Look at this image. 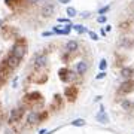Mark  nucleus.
Listing matches in <instances>:
<instances>
[{"label":"nucleus","mask_w":134,"mask_h":134,"mask_svg":"<svg viewBox=\"0 0 134 134\" xmlns=\"http://www.w3.org/2000/svg\"><path fill=\"white\" fill-rule=\"evenodd\" d=\"M70 69H67V67H63L58 70V77L61 79V82H70Z\"/></svg>","instance_id":"6"},{"label":"nucleus","mask_w":134,"mask_h":134,"mask_svg":"<svg viewBox=\"0 0 134 134\" xmlns=\"http://www.w3.org/2000/svg\"><path fill=\"white\" fill-rule=\"evenodd\" d=\"M121 76L124 77V79H133L134 67H122L121 69Z\"/></svg>","instance_id":"10"},{"label":"nucleus","mask_w":134,"mask_h":134,"mask_svg":"<svg viewBox=\"0 0 134 134\" xmlns=\"http://www.w3.org/2000/svg\"><path fill=\"white\" fill-rule=\"evenodd\" d=\"M52 31H54L55 34H63V36H67V34H69V33H67V31H66L64 29H60V27H54V30H52Z\"/></svg>","instance_id":"22"},{"label":"nucleus","mask_w":134,"mask_h":134,"mask_svg":"<svg viewBox=\"0 0 134 134\" xmlns=\"http://www.w3.org/2000/svg\"><path fill=\"white\" fill-rule=\"evenodd\" d=\"M88 34H90V37L92 39V40H98V34L94 33V31H88Z\"/></svg>","instance_id":"30"},{"label":"nucleus","mask_w":134,"mask_h":134,"mask_svg":"<svg viewBox=\"0 0 134 134\" xmlns=\"http://www.w3.org/2000/svg\"><path fill=\"white\" fill-rule=\"evenodd\" d=\"M66 12H67V15H69V16H70V18H72V16H76V9H75V8H73V6H69V8H67L66 9Z\"/></svg>","instance_id":"21"},{"label":"nucleus","mask_w":134,"mask_h":134,"mask_svg":"<svg viewBox=\"0 0 134 134\" xmlns=\"http://www.w3.org/2000/svg\"><path fill=\"white\" fill-rule=\"evenodd\" d=\"M86 70H88V63L86 61H79L76 66V73L79 75V76H82V75H85Z\"/></svg>","instance_id":"11"},{"label":"nucleus","mask_w":134,"mask_h":134,"mask_svg":"<svg viewBox=\"0 0 134 134\" xmlns=\"http://www.w3.org/2000/svg\"><path fill=\"white\" fill-rule=\"evenodd\" d=\"M5 3L10 8H14L15 5H18V3H23V0H5Z\"/></svg>","instance_id":"23"},{"label":"nucleus","mask_w":134,"mask_h":134,"mask_svg":"<svg viewBox=\"0 0 134 134\" xmlns=\"http://www.w3.org/2000/svg\"><path fill=\"white\" fill-rule=\"evenodd\" d=\"M96 119L98 121V122H101V124H107V122H109V116H107V113L104 112V106L103 104L100 106V112L96 115Z\"/></svg>","instance_id":"7"},{"label":"nucleus","mask_w":134,"mask_h":134,"mask_svg":"<svg viewBox=\"0 0 134 134\" xmlns=\"http://www.w3.org/2000/svg\"><path fill=\"white\" fill-rule=\"evenodd\" d=\"M33 63H34V67H43V66H46L48 58L45 57V55H37V57L33 60Z\"/></svg>","instance_id":"12"},{"label":"nucleus","mask_w":134,"mask_h":134,"mask_svg":"<svg viewBox=\"0 0 134 134\" xmlns=\"http://www.w3.org/2000/svg\"><path fill=\"white\" fill-rule=\"evenodd\" d=\"M25 52H27V42H25V39H21V37L16 39L15 45L12 46L10 54L15 55V57H18V58H23L25 55Z\"/></svg>","instance_id":"1"},{"label":"nucleus","mask_w":134,"mask_h":134,"mask_svg":"<svg viewBox=\"0 0 134 134\" xmlns=\"http://www.w3.org/2000/svg\"><path fill=\"white\" fill-rule=\"evenodd\" d=\"M64 94H66L67 100L70 101V103H75L77 98V94H79V88H77L76 85H70L66 88V91H64Z\"/></svg>","instance_id":"2"},{"label":"nucleus","mask_w":134,"mask_h":134,"mask_svg":"<svg viewBox=\"0 0 134 134\" xmlns=\"http://www.w3.org/2000/svg\"><path fill=\"white\" fill-rule=\"evenodd\" d=\"M73 29L76 30L79 34H82V33H88V29H86L85 25H82V24H75V27Z\"/></svg>","instance_id":"19"},{"label":"nucleus","mask_w":134,"mask_h":134,"mask_svg":"<svg viewBox=\"0 0 134 134\" xmlns=\"http://www.w3.org/2000/svg\"><path fill=\"white\" fill-rule=\"evenodd\" d=\"M121 106H122V109H124V110H127V112H130V110H133V107H134L133 101H130V100H122Z\"/></svg>","instance_id":"18"},{"label":"nucleus","mask_w":134,"mask_h":134,"mask_svg":"<svg viewBox=\"0 0 134 134\" xmlns=\"http://www.w3.org/2000/svg\"><path fill=\"white\" fill-rule=\"evenodd\" d=\"M6 77H8V76H0V88H2V86H3V83L6 82Z\"/></svg>","instance_id":"32"},{"label":"nucleus","mask_w":134,"mask_h":134,"mask_svg":"<svg viewBox=\"0 0 134 134\" xmlns=\"http://www.w3.org/2000/svg\"><path fill=\"white\" fill-rule=\"evenodd\" d=\"M100 34H101V36H106V30L101 29V30H100Z\"/></svg>","instance_id":"39"},{"label":"nucleus","mask_w":134,"mask_h":134,"mask_svg":"<svg viewBox=\"0 0 134 134\" xmlns=\"http://www.w3.org/2000/svg\"><path fill=\"white\" fill-rule=\"evenodd\" d=\"M43 119H48V112H46V110H43L42 113L39 115V122H42Z\"/></svg>","instance_id":"28"},{"label":"nucleus","mask_w":134,"mask_h":134,"mask_svg":"<svg viewBox=\"0 0 134 134\" xmlns=\"http://www.w3.org/2000/svg\"><path fill=\"white\" fill-rule=\"evenodd\" d=\"M54 10H55L54 5H46L42 8V15L43 16H51V15H54Z\"/></svg>","instance_id":"16"},{"label":"nucleus","mask_w":134,"mask_h":134,"mask_svg":"<svg viewBox=\"0 0 134 134\" xmlns=\"http://www.w3.org/2000/svg\"><path fill=\"white\" fill-rule=\"evenodd\" d=\"M70 124H72L73 127H83L86 122H85V119H81V118H79V119H75L73 122H70Z\"/></svg>","instance_id":"20"},{"label":"nucleus","mask_w":134,"mask_h":134,"mask_svg":"<svg viewBox=\"0 0 134 134\" xmlns=\"http://www.w3.org/2000/svg\"><path fill=\"white\" fill-rule=\"evenodd\" d=\"M27 122H29L30 125L37 124V122H39V113H37V112H34V110H33V112L29 115V119H27Z\"/></svg>","instance_id":"17"},{"label":"nucleus","mask_w":134,"mask_h":134,"mask_svg":"<svg viewBox=\"0 0 134 134\" xmlns=\"http://www.w3.org/2000/svg\"><path fill=\"white\" fill-rule=\"evenodd\" d=\"M73 27H75V24H73L72 21H70V23H67L66 25H64V30H66L67 33H70V31H72V29Z\"/></svg>","instance_id":"27"},{"label":"nucleus","mask_w":134,"mask_h":134,"mask_svg":"<svg viewBox=\"0 0 134 134\" xmlns=\"http://www.w3.org/2000/svg\"><path fill=\"white\" fill-rule=\"evenodd\" d=\"M19 61H21V58L15 57V55H12V54H9V57H8V63H9L10 69H15V67L19 66Z\"/></svg>","instance_id":"14"},{"label":"nucleus","mask_w":134,"mask_h":134,"mask_svg":"<svg viewBox=\"0 0 134 134\" xmlns=\"http://www.w3.org/2000/svg\"><path fill=\"white\" fill-rule=\"evenodd\" d=\"M24 112H25L24 107H16V109H14L12 112H10L9 122H16V121H19L21 118H23V115H24Z\"/></svg>","instance_id":"4"},{"label":"nucleus","mask_w":134,"mask_h":134,"mask_svg":"<svg viewBox=\"0 0 134 134\" xmlns=\"http://www.w3.org/2000/svg\"><path fill=\"white\" fill-rule=\"evenodd\" d=\"M98 67H100V70H101V72H104L106 69H107V61H106V58H103V60L100 61Z\"/></svg>","instance_id":"24"},{"label":"nucleus","mask_w":134,"mask_h":134,"mask_svg":"<svg viewBox=\"0 0 134 134\" xmlns=\"http://www.w3.org/2000/svg\"><path fill=\"white\" fill-rule=\"evenodd\" d=\"M103 77H106V72H100V73L96 76V79H103Z\"/></svg>","instance_id":"31"},{"label":"nucleus","mask_w":134,"mask_h":134,"mask_svg":"<svg viewBox=\"0 0 134 134\" xmlns=\"http://www.w3.org/2000/svg\"><path fill=\"white\" fill-rule=\"evenodd\" d=\"M25 101H27L29 104H33V103H37V101H42V94L37 92V91L30 92V94L25 96Z\"/></svg>","instance_id":"5"},{"label":"nucleus","mask_w":134,"mask_h":134,"mask_svg":"<svg viewBox=\"0 0 134 134\" xmlns=\"http://www.w3.org/2000/svg\"><path fill=\"white\" fill-rule=\"evenodd\" d=\"M109 9H110V5L104 6V8H100V9H98V14H100V15H104L106 12H109Z\"/></svg>","instance_id":"29"},{"label":"nucleus","mask_w":134,"mask_h":134,"mask_svg":"<svg viewBox=\"0 0 134 134\" xmlns=\"http://www.w3.org/2000/svg\"><path fill=\"white\" fill-rule=\"evenodd\" d=\"M51 34H54V31H43L42 36L43 37H46V36H51Z\"/></svg>","instance_id":"35"},{"label":"nucleus","mask_w":134,"mask_h":134,"mask_svg":"<svg viewBox=\"0 0 134 134\" xmlns=\"http://www.w3.org/2000/svg\"><path fill=\"white\" fill-rule=\"evenodd\" d=\"M58 2H60V3H64V5H66V3H70V0H58Z\"/></svg>","instance_id":"38"},{"label":"nucleus","mask_w":134,"mask_h":134,"mask_svg":"<svg viewBox=\"0 0 134 134\" xmlns=\"http://www.w3.org/2000/svg\"><path fill=\"white\" fill-rule=\"evenodd\" d=\"M119 45L125 49H134V39L133 37H121Z\"/></svg>","instance_id":"8"},{"label":"nucleus","mask_w":134,"mask_h":134,"mask_svg":"<svg viewBox=\"0 0 134 134\" xmlns=\"http://www.w3.org/2000/svg\"><path fill=\"white\" fill-rule=\"evenodd\" d=\"M77 48H79V43H77V40H69L66 45V49L67 52H75V51H77Z\"/></svg>","instance_id":"15"},{"label":"nucleus","mask_w":134,"mask_h":134,"mask_svg":"<svg viewBox=\"0 0 134 134\" xmlns=\"http://www.w3.org/2000/svg\"><path fill=\"white\" fill-rule=\"evenodd\" d=\"M101 98H103V97H101V96H97V97H96V98H94V101H96V103H97V101H100V100H101Z\"/></svg>","instance_id":"36"},{"label":"nucleus","mask_w":134,"mask_h":134,"mask_svg":"<svg viewBox=\"0 0 134 134\" xmlns=\"http://www.w3.org/2000/svg\"><path fill=\"white\" fill-rule=\"evenodd\" d=\"M31 2H40V0H31Z\"/></svg>","instance_id":"41"},{"label":"nucleus","mask_w":134,"mask_h":134,"mask_svg":"<svg viewBox=\"0 0 134 134\" xmlns=\"http://www.w3.org/2000/svg\"><path fill=\"white\" fill-rule=\"evenodd\" d=\"M134 91V79H127L125 82H122L119 85V90L118 92L119 94H130V92Z\"/></svg>","instance_id":"3"},{"label":"nucleus","mask_w":134,"mask_h":134,"mask_svg":"<svg viewBox=\"0 0 134 134\" xmlns=\"http://www.w3.org/2000/svg\"><path fill=\"white\" fill-rule=\"evenodd\" d=\"M90 15H91V14H90V12H82V14L79 15V16H82V18H88Z\"/></svg>","instance_id":"34"},{"label":"nucleus","mask_w":134,"mask_h":134,"mask_svg":"<svg viewBox=\"0 0 134 134\" xmlns=\"http://www.w3.org/2000/svg\"><path fill=\"white\" fill-rule=\"evenodd\" d=\"M58 23H66L67 24V23H70V19L69 18H58Z\"/></svg>","instance_id":"33"},{"label":"nucleus","mask_w":134,"mask_h":134,"mask_svg":"<svg viewBox=\"0 0 134 134\" xmlns=\"http://www.w3.org/2000/svg\"><path fill=\"white\" fill-rule=\"evenodd\" d=\"M46 134H52V131H46Z\"/></svg>","instance_id":"40"},{"label":"nucleus","mask_w":134,"mask_h":134,"mask_svg":"<svg viewBox=\"0 0 134 134\" xmlns=\"http://www.w3.org/2000/svg\"><path fill=\"white\" fill-rule=\"evenodd\" d=\"M106 33H107V31H110V30H112V25H106Z\"/></svg>","instance_id":"37"},{"label":"nucleus","mask_w":134,"mask_h":134,"mask_svg":"<svg viewBox=\"0 0 134 134\" xmlns=\"http://www.w3.org/2000/svg\"><path fill=\"white\" fill-rule=\"evenodd\" d=\"M61 103H63L61 96H60V94H55V96H54V100H52V104H51V109L52 110L60 109V107H61Z\"/></svg>","instance_id":"13"},{"label":"nucleus","mask_w":134,"mask_h":134,"mask_svg":"<svg viewBox=\"0 0 134 134\" xmlns=\"http://www.w3.org/2000/svg\"><path fill=\"white\" fill-rule=\"evenodd\" d=\"M106 21H107V16L106 15H98L97 16V23L98 24H106Z\"/></svg>","instance_id":"25"},{"label":"nucleus","mask_w":134,"mask_h":134,"mask_svg":"<svg viewBox=\"0 0 134 134\" xmlns=\"http://www.w3.org/2000/svg\"><path fill=\"white\" fill-rule=\"evenodd\" d=\"M10 66L9 63H8V60H3V61L0 63V76H8L10 73Z\"/></svg>","instance_id":"9"},{"label":"nucleus","mask_w":134,"mask_h":134,"mask_svg":"<svg viewBox=\"0 0 134 134\" xmlns=\"http://www.w3.org/2000/svg\"><path fill=\"white\" fill-rule=\"evenodd\" d=\"M130 27H131L130 21H124V23H121V24H119V29H121V30H128Z\"/></svg>","instance_id":"26"}]
</instances>
